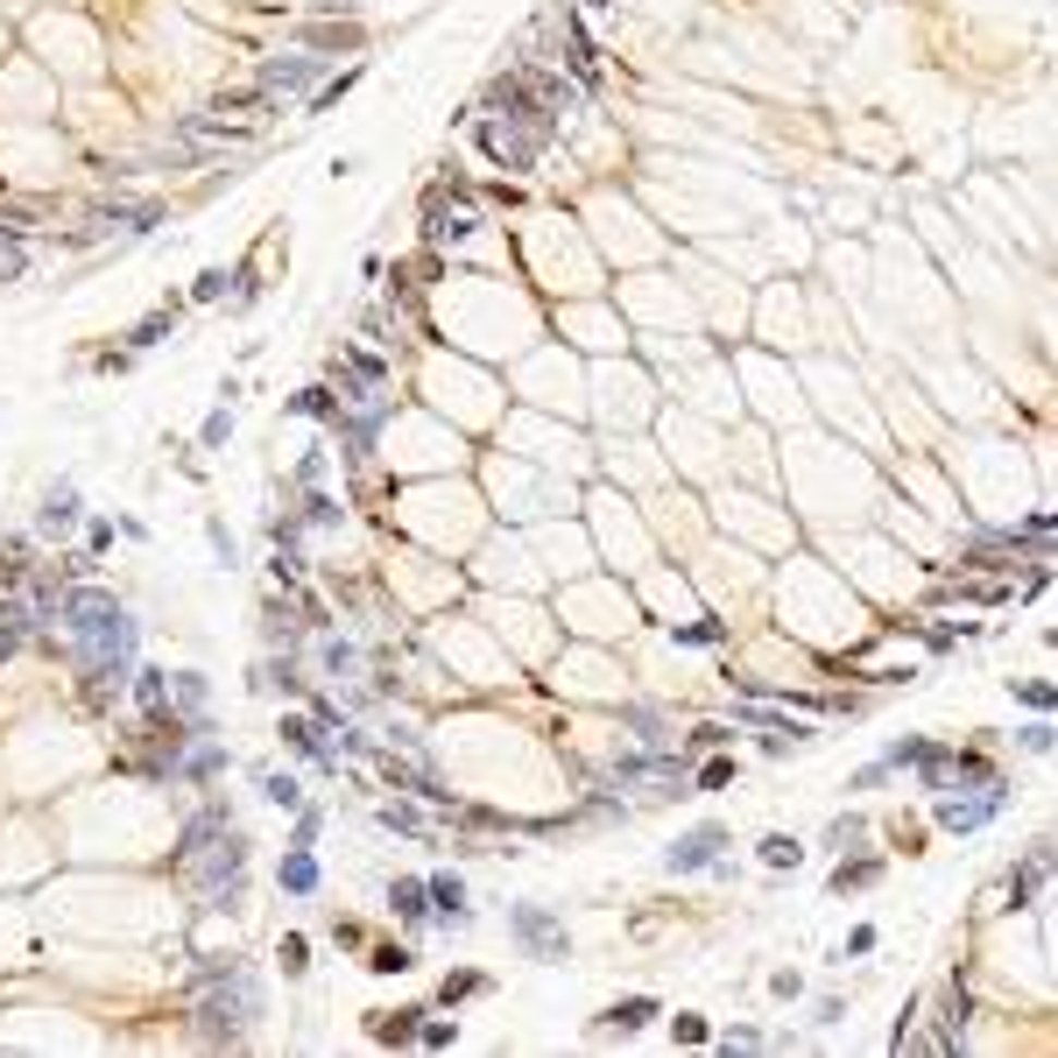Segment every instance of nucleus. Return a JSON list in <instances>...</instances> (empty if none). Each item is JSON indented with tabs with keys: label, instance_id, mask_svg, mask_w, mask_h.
Returning <instances> with one entry per match:
<instances>
[{
	"label": "nucleus",
	"instance_id": "f03ea898",
	"mask_svg": "<svg viewBox=\"0 0 1058 1058\" xmlns=\"http://www.w3.org/2000/svg\"><path fill=\"white\" fill-rule=\"evenodd\" d=\"M544 142H550V127H536V121H509V113L481 121V148L501 162V170H536Z\"/></svg>",
	"mask_w": 1058,
	"mask_h": 1058
},
{
	"label": "nucleus",
	"instance_id": "4468645a",
	"mask_svg": "<svg viewBox=\"0 0 1058 1058\" xmlns=\"http://www.w3.org/2000/svg\"><path fill=\"white\" fill-rule=\"evenodd\" d=\"M389 903H396L402 925H424V917H430V889H424V875H396V883H389Z\"/></svg>",
	"mask_w": 1058,
	"mask_h": 1058
},
{
	"label": "nucleus",
	"instance_id": "f8f14e48",
	"mask_svg": "<svg viewBox=\"0 0 1058 1058\" xmlns=\"http://www.w3.org/2000/svg\"><path fill=\"white\" fill-rule=\"evenodd\" d=\"M71 523H78V487L57 481L50 495H42V509H36V530H42V536H64Z\"/></svg>",
	"mask_w": 1058,
	"mask_h": 1058
},
{
	"label": "nucleus",
	"instance_id": "1a4fd4ad",
	"mask_svg": "<svg viewBox=\"0 0 1058 1058\" xmlns=\"http://www.w3.org/2000/svg\"><path fill=\"white\" fill-rule=\"evenodd\" d=\"M282 741H290L296 755H311L318 769H339V741H325V727L304 720V713H282Z\"/></svg>",
	"mask_w": 1058,
	"mask_h": 1058
},
{
	"label": "nucleus",
	"instance_id": "0eeeda50",
	"mask_svg": "<svg viewBox=\"0 0 1058 1058\" xmlns=\"http://www.w3.org/2000/svg\"><path fill=\"white\" fill-rule=\"evenodd\" d=\"M318 71H325V57H262V71H255V85L268 99H290V93H311L318 85Z\"/></svg>",
	"mask_w": 1058,
	"mask_h": 1058
},
{
	"label": "nucleus",
	"instance_id": "79ce46f5",
	"mask_svg": "<svg viewBox=\"0 0 1058 1058\" xmlns=\"http://www.w3.org/2000/svg\"><path fill=\"white\" fill-rule=\"evenodd\" d=\"M318 826H325V812H296V832H290V847H311V840H318Z\"/></svg>",
	"mask_w": 1058,
	"mask_h": 1058
},
{
	"label": "nucleus",
	"instance_id": "dca6fc26",
	"mask_svg": "<svg viewBox=\"0 0 1058 1058\" xmlns=\"http://www.w3.org/2000/svg\"><path fill=\"white\" fill-rule=\"evenodd\" d=\"M466 233H473V205H452V212H445V205H430V227H424V241H430V247L466 241Z\"/></svg>",
	"mask_w": 1058,
	"mask_h": 1058
},
{
	"label": "nucleus",
	"instance_id": "20e7f679",
	"mask_svg": "<svg viewBox=\"0 0 1058 1058\" xmlns=\"http://www.w3.org/2000/svg\"><path fill=\"white\" fill-rule=\"evenodd\" d=\"M607 783H615V791H643V783H670V791L684 798V763H678V755H657V749H649V755H621V763L607 769Z\"/></svg>",
	"mask_w": 1058,
	"mask_h": 1058
},
{
	"label": "nucleus",
	"instance_id": "49530a36",
	"mask_svg": "<svg viewBox=\"0 0 1058 1058\" xmlns=\"http://www.w3.org/2000/svg\"><path fill=\"white\" fill-rule=\"evenodd\" d=\"M706 1037H713V1031H706L698 1017H678V1045H706Z\"/></svg>",
	"mask_w": 1058,
	"mask_h": 1058
},
{
	"label": "nucleus",
	"instance_id": "72a5a7b5",
	"mask_svg": "<svg viewBox=\"0 0 1058 1058\" xmlns=\"http://www.w3.org/2000/svg\"><path fill=\"white\" fill-rule=\"evenodd\" d=\"M410 960H416L410 946H375V952H367V966H375V974H402Z\"/></svg>",
	"mask_w": 1058,
	"mask_h": 1058
},
{
	"label": "nucleus",
	"instance_id": "9b49d317",
	"mask_svg": "<svg viewBox=\"0 0 1058 1058\" xmlns=\"http://www.w3.org/2000/svg\"><path fill=\"white\" fill-rule=\"evenodd\" d=\"M304 36V50H318V57H339V50H361V22H304L296 28Z\"/></svg>",
	"mask_w": 1058,
	"mask_h": 1058
},
{
	"label": "nucleus",
	"instance_id": "ddd939ff",
	"mask_svg": "<svg viewBox=\"0 0 1058 1058\" xmlns=\"http://www.w3.org/2000/svg\"><path fill=\"white\" fill-rule=\"evenodd\" d=\"M430 917H438V925H466V883H459V875H430Z\"/></svg>",
	"mask_w": 1058,
	"mask_h": 1058
},
{
	"label": "nucleus",
	"instance_id": "f3484780",
	"mask_svg": "<svg viewBox=\"0 0 1058 1058\" xmlns=\"http://www.w3.org/2000/svg\"><path fill=\"white\" fill-rule=\"evenodd\" d=\"M416 1023H424V1009H381V1017L367 1023V1037H375V1045H410Z\"/></svg>",
	"mask_w": 1058,
	"mask_h": 1058
},
{
	"label": "nucleus",
	"instance_id": "9d476101",
	"mask_svg": "<svg viewBox=\"0 0 1058 1058\" xmlns=\"http://www.w3.org/2000/svg\"><path fill=\"white\" fill-rule=\"evenodd\" d=\"M734 720L741 727H763V741H769V749H791V741H804V734H812V727H804V720H791V713H769V706H755V698H749V706H734Z\"/></svg>",
	"mask_w": 1058,
	"mask_h": 1058
},
{
	"label": "nucleus",
	"instance_id": "4be33fe9",
	"mask_svg": "<svg viewBox=\"0 0 1058 1058\" xmlns=\"http://www.w3.org/2000/svg\"><path fill=\"white\" fill-rule=\"evenodd\" d=\"M134 706H142V713L170 706V670H134Z\"/></svg>",
	"mask_w": 1058,
	"mask_h": 1058
},
{
	"label": "nucleus",
	"instance_id": "ea45409f",
	"mask_svg": "<svg viewBox=\"0 0 1058 1058\" xmlns=\"http://www.w3.org/2000/svg\"><path fill=\"white\" fill-rule=\"evenodd\" d=\"M227 430H233V416L212 410V416H205V430H198V445H227Z\"/></svg>",
	"mask_w": 1058,
	"mask_h": 1058
},
{
	"label": "nucleus",
	"instance_id": "c85d7f7f",
	"mask_svg": "<svg viewBox=\"0 0 1058 1058\" xmlns=\"http://www.w3.org/2000/svg\"><path fill=\"white\" fill-rule=\"evenodd\" d=\"M861 832H868V826H861V818H854V812H847V818H832V832H826V847H832V854H854V847H861Z\"/></svg>",
	"mask_w": 1058,
	"mask_h": 1058
},
{
	"label": "nucleus",
	"instance_id": "2f4dec72",
	"mask_svg": "<svg viewBox=\"0 0 1058 1058\" xmlns=\"http://www.w3.org/2000/svg\"><path fill=\"white\" fill-rule=\"evenodd\" d=\"M381 826H389V832H410V840H416V832H424V812H410V804H381Z\"/></svg>",
	"mask_w": 1058,
	"mask_h": 1058
},
{
	"label": "nucleus",
	"instance_id": "393cba45",
	"mask_svg": "<svg viewBox=\"0 0 1058 1058\" xmlns=\"http://www.w3.org/2000/svg\"><path fill=\"white\" fill-rule=\"evenodd\" d=\"M170 325H177V311H148V318L127 332V346L134 353H142V346H162V339H170Z\"/></svg>",
	"mask_w": 1058,
	"mask_h": 1058
},
{
	"label": "nucleus",
	"instance_id": "39448f33",
	"mask_svg": "<svg viewBox=\"0 0 1058 1058\" xmlns=\"http://www.w3.org/2000/svg\"><path fill=\"white\" fill-rule=\"evenodd\" d=\"M509 932H515V946H523L530 960H558V952H564V925L550 911H536V903H515Z\"/></svg>",
	"mask_w": 1058,
	"mask_h": 1058
},
{
	"label": "nucleus",
	"instance_id": "2eb2a0df",
	"mask_svg": "<svg viewBox=\"0 0 1058 1058\" xmlns=\"http://www.w3.org/2000/svg\"><path fill=\"white\" fill-rule=\"evenodd\" d=\"M276 875H282V889H290V897H318V854H311V847H290Z\"/></svg>",
	"mask_w": 1058,
	"mask_h": 1058
},
{
	"label": "nucleus",
	"instance_id": "37998d69",
	"mask_svg": "<svg viewBox=\"0 0 1058 1058\" xmlns=\"http://www.w3.org/2000/svg\"><path fill=\"white\" fill-rule=\"evenodd\" d=\"M678 635H684V643H727L720 621H692V629H678Z\"/></svg>",
	"mask_w": 1058,
	"mask_h": 1058
},
{
	"label": "nucleus",
	"instance_id": "473e14b6",
	"mask_svg": "<svg viewBox=\"0 0 1058 1058\" xmlns=\"http://www.w3.org/2000/svg\"><path fill=\"white\" fill-rule=\"evenodd\" d=\"M318 657H325V670H332V678H353V649L339 643V635H325V643H318Z\"/></svg>",
	"mask_w": 1058,
	"mask_h": 1058
},
{
	"label": "nucleus",
	"instance_id": "58836bf2",
	"mask_svg": "<svg viewBox=\"0 0 1058 1058\" xmlns=\"http://www.w3.org/2000/svg\"><path fill=\"white\" fill-rule=\"evenodd\" d=\"M416 1045L445 1051V1045H452V1023H438V1017H430V1023H416Z\"/></svg>",
	"mask_w": 1058,
	"mask_h": 1058
},
{
	"label": "nucleus",
	"instance_id": "a18cd8bd",
	"mask_svg": "<svg viewBox=\"0 0 1058 1058\" xmlns=\"http://www.w3.org/2000/svg\"><path fill=\"white\" fill-rule=\"evenodd\" d=\"M1023 749H1031V755H1045V749H1051V720H1037V727H1023Z\"/></svg>",
	"mask_w": 1058,
	"mask_h": 1058
},
{
	"label": "nucleus",
	"instance_id": "f257e3e1",
	"mask_svg": "<svg viewBox=\"0 0 1058 1058\" xmlns=\"http://www.w3.org/2000/svg\"><path fill=\"white\" fill-rule=\"evenodd\" d=\"M198 1037L205 1045H241L247 1037V1023L262 1017V981L247 974V966H205L198 974Z\"/></svg>",
	"mask_w": 1058,
	"mask_h": 1058
},
{
	"label": "nucleus",
	"instance_id": "a211bd4d",
	"mask_svg": "<svg viewBox=\"0 0 1058 1058\" xmlns=\"http://www.w3.org/2000/svg\"><path fill=\"white\" fill-rule=\"evenodd\" d=\"M564 64L579 71V85H600V57H593V42H586L579 22H564Z\"/></svg>",
	"mask_w": 1058,
	"mask_h": 1058
},
{
	"label": "nucleus",
	"instance_id": "412c9836",
	"mask_svg": "<svg viewBox=\"0 0 1058 1058\" xmlns=\"http://www.w3.org/2000/svg\"><path fill=\"white\" fill-rule=\"evenodd\" d=\"M883 883V861H840L832 868V897H854V889H875Z\"/></svg>",
	"mask_w": 1058,
	"mask_h": 1058
},
{
	"label": "nucleus",
	"instance_id": "6e6552de",
	"mask_svg": "<svg viewBox=\"0 0 1058 1058\" xmlns=\"http://www.w3.org/2000/svg\"><path fill=\"white\" fill-rule=\"evenodd\" d=\"M720 847H727V826H692V832H678V847H670L664 854V868L670 875H692V868H713V861H720Z\"/></svg>",
	"mask_w": 1058,
	"mask_h": 1058
},
{
	"label": "nucleus",
	"instance_id": "423d86ee",
	"mask_svg": "<svg viewBox=\"0 0 1058 1058\" xmlns=\"http://www.w3.org/2000/svg\"><path fill=\"white\" fill-rule=\"evenodd\" d=\"M1002 804H1009V783L995 777V783H981V798H938V826H946V832H974V826H988Z\"/></svg>",
	"mask_w": 1058,
	"mask_h": 1058
},
{
	"label": "nucleus",
	"instance_id": "a19ab883",
	"mask_svg": "<svg viewBox=\"0 0 1058 1058\" xmlns=\"http://www.w3.org/2000/svg\"><path fill=\"white\" fill-rule=\"evenodd\" d=\"M304 523H318V530H325V523H339V501H325V495H311V501H304Z\"/></svg>",
	"mask_w": 1058,
	"mask_h": 1058
},
{
	"label": "nucleus",
	"instance_id": "cd10ccee",
	"mask_svg": "<svg viewBox=\"0 0 1058 1058\" xmlns=\"http://www.w3.org/2000/svg\"><path fill=\"white\" fill-rule=\"evenodd\" d=\"M798 861H804V847L791 840V832H769L763 840V868H798Z\"/></svg>",
	"mask_w": 1058,
	"mask_h": 1058
},
{
	"label": "nucleus",
	"instance_id": "a878e982",
	"mask_svg": "<svg viewBox=\"0 0 1058 1058\" xmlns=\"http://www.w3.org/2000/svg\"><path fill=\"white\" fill-rule=\"evenodd\" d=\"M219 769H227V749H212V741H198V749L184 755V777H198V783L219 777Z\"/></svg>",
	"mask_w": 1058,
	"mask_h": 1058
},
{
	"label": "nucleus",
	"instance_id": "e433bc0d",
	"mask_svg": "<svg viewBox=\"0 0 1058 1058\" xmlns=\"http://www.w3.org/2000/svg\"><path fill=\"white\" fill-rule=\"evenodd\" d=\"M170 698H177L184 713H198V706H205V678H170Z\"/></svg>",
	"mask_w": 1058,
	"mask_h": 1058
},
{
	"label": "nucleus",
	"instance_id": "de8ad7c7",
	"mask_svg": "<svg viewBox=\"0 0 1058 1058\" xmlns=\"http://www.w3.org/2000/svg\"><path fill=\"white\" fill-rule=\"evenodd\" d=\"M332 8H353V0H332Z\"/></svg>",
	"mask_w": 1058,
	"mask_h": 1058
},
{
	"label": "nucleus",
	"instance_id": "7ed1b4c3",
	"mask_svg": "<svg viewBox=\"0 0 1058 1058\" xmlns=\"http://www.w3.org/2000/svg\"><path fill=\"white\" fill-rule=\"evenodd\" d=\"M127 607L113 600L107 586H71L64 600H57V621H64V635L78 643V635H93V629H107V621H121Z\"/></svg>",
	"mask_w": 1058,
	"mask_h": 1058
},
{
	"label": "nucleus",
	"instance_id": "c756f323",
	"mask_svg": "<svg viewBox=\"0 0 1058 1058\" xmlns=\"http://www.w3.org/2000/svg\"><path fill=\"white\" fill-rule=\"evenodd\" d=\"M692 783H698V791H727V783H734V755H713V763L698 769Z\"/></svg>",
	"mask_w": 1058,
	"mask_h": 1058
},
{
	"label": "nucleus",
	"instance_id": "b1692460",
	"mask_svg": "<svg viewBox=\"0 0 1058 1058\" xmlns=\"http://www.w3.org/2000/svg\"><path fill=\"white\" fill-rule=\"evenodd\" d=\"M262 798L282 804V812H296V804H304V783H296L290 769H268V777H262Z\"/></svg>",
	"mask_w": 1058,
	"mask_h": 1058
},
{
	"label": "nucleus",
	"instance_id": "5701e85b",
	"mask_svg": "<svg viewBox=\"0 0 1058 1058\" xmlns=\"http://www.w3.org/2000/svg\"><path fill=\"white\" fill-rule=\"evenodd\" d=\"M621 727H635V741H643V749H657V741H664V713L657 706H621Z\"/></svg>",
	"mask_w": 1058,
	"mask_h": 1058
},
{
	"label": "nucleus",
	"instance_id": "f704fd0d",
	"mask_svg": "<svg viewBox=\"0 0 1058 1058\" xmlns=\"http://www.w3.org/2000/svg\"><path fill=\"white\" fill-rule=\"evenodd\" d=\"M227 282H233L227 268H205V276L191 282V296H198V304H219V296H227Z\"/></svg>",
	"mask_w": 1058,
	"mask_h": 1058
},
{
	"label": "nucleus",
	"instance_id": "4c0bfd02",
	"mask_svg": "<svg viewBox=\"0 0 1058 1058\" xmlns=\"http://www.w3.org/2000/svg\"><path fill=\"white\" fill-rule=\"evenodd\" d=\"M481 988H487V981H481V974H452V981H445V988H438V995H445V1002H466V995H481Z\"/></svg>",
	"mask_w": 1058,
	"mask_h": 1058
},
{
	"label": "nucleus",
	"instance_id": "c03bdc74",
	"mask_svg": "<svg viewBox=\"0 0 1058 1058\" xmlns=\"http://www.w3.org/2000/svg\"><path fill=\"white\" fill-rule=\"evenodd\" d=\"M720 741H727V727H720V720H706V727H692V749H720Z\"/></svg>",
	"mask_w": 1058,
	"mask_h": 1058
},
{
	"label": "nucleus",
	"instance_id": "c9c22d12",
	"mask_svg": "<svg viewBox=\"0 0 1058 1058\" xmlns=\"http://www.w3.org/2000/svg\"><path fill=\"white\" fill-rule=\"evenodd\" d=\"M304 952H311V946H304V938H296V932H282V946H276V960H282V974H304V966H311V960H304Z\"/></svg>",
	"mask_w": 1058,
	"mask_h": 1058
},
{
	"label": "nucleus",
	"instance_id": "6ab92c4d",
	"mask_svg": "<svg viewBox=\"0 0 1058 1058\" xmlns=\"http://www.w3.org/2000/svg\"><path fill=\"white\" fill-rule=\"evenodd\" d=\"M1045 868H1051V847H1037V854L1023 861L1017 875H1009V903H1031L1037 889H1045Z\"/></svg>",
	"mask_w": 1058,
	"mask_h": 1058
},
{
	"label": "nucleus",
	"instance_id": "aec40b11",
	"mask_svg": "<svg viewBox=\"0 0 1058 1058\" xmlns=\"http://www.w3.org/2000/svg\"><path fill=\"white\" fill-rule=\"evenodd\" d=\"M649 1017H657V1002H649V995H629V1002H615L600 1017V1031H621V1037H629V1031H643Z\"/></svg>",
	"mask_w": 1058,
	"mask_h": 1058
},
{
	"label": "nucleus",
	"instance_id": "7c9ffc66",
	"mask_svg": "<svg viewBox=\"0 0 1058 1058\" xmlns=\"http://www.w3.org/2000/svg\"><path fill=\"white\" fill-rule=\"evenodd\" d=\"M290 410H296V416H339V396H332V389H304Z\"/></svg>",
	"mask_w": 1058,
	"mask_h": 1058
},
{
	"label": "nucleus",
	"instance_id": "bb28decb",
	"mask_svg": "<svg viewBox=\"0 0 1058 1058\" xmlns=\"http://www.w3.org/2000/svg\"><path fill=\"white\" fill-rule=\"evenodd\" d=\"M28 276V247L22 233H0V282H22Z\"/></svg>",
	"mask_w": 1058,
	"mask_h": 1058
}]
</instances>
